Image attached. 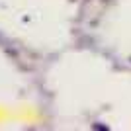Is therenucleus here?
<instances>
[{
  "label": "nucleus",
  "mask_w": 131,
  "mask_h": 131,
  "mask_svg": "<svg viewBox=\"0 0 131 131\" xmlns=\"http://www.w3.org/2000/svg\"><path fill=\"white\" fill-rule=\"evenodd\" d=\"M92 129H96V131H110V127L108 125H102V123H92Z\"/></svg>",
  "instance_id": "obj_1"
}]
</instances>
